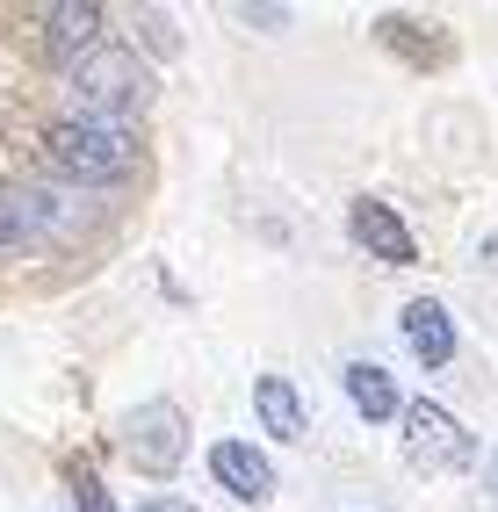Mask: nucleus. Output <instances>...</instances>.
<instances>
[{
	"instance_id": "0eeeda50",
	"label": "nucleus",
	"mask_w": 498,
	"mask_h": 512,
	"mask_svg": "<svg viewBox=\"0 0 498 512\" xmlns=\"http://www.w3.org/2000/svg\"><path fill=\"white\" fill-rule=\"evenodd\" d=\"M210 476H217V484L239 498V505H268V491H275L268 455L246 448V440H217V448H210Z\"/></svg>"
},
{
	"instance_id": "20e7f679",
	"label": "nucleus",
	"mask_w": 498,
	"mask_h": 512,
	"mask_svg": "<svg viewBox=\"0 0 498 512\" xmlns=\"http://www.w3.org/2000/svg\"><path fill=\"white\" fill-rule=\"evenodd\" d=\"M116 440H123V455L138 462L145 476H174L181 455H188V426H181L174 404H138V412L116 426Z\"/></svg>"
},
{
	"instance_id": "4468645a",
	"label": "nucleus",
	"mask_w": 498,
	"mask_h": 512,
	"mask_svg": "<svg viewBox=\"0 0 498 512\" xmlns=\"http://www.w3.org/2000/svg\"><path fill=\"white\" fill-rule=\"evenodd\" d=\"M477 260H484V267H491V275H498V231L484 238V253H477Z\"/></svg>"
},
{
	"instance_id": "39448f33",
	"label": "nucleus",
	"mask_w": 498,
	"mask_h": 512,
	"mask_svg": "<svg viewBox=\"0 0 498 512\" xmlns=\"http://www.w3.org/2000/svg\"><path fill=\"white\" fill-rule=\"evenodd\" d=\"M65 224H73V210L44 188H8L0 195V246H37V238H51Z\"/></svg>"
},
{
	"instance_id": "423d86ee",
	"label": "nucleus",
	"mask_w": 498,
	"mask_h": 512,
	"mask_svg": "<svg viewBox=\"0 0 498 512\" xmlns=\"http://www.w3.org/2000/svg\"><path fill=\"white\" fill-rule=\"evenodd\" d=\"M347 231H354V246H361V253H376V260H390V267L419 260L412 231H405V217H397L390 202H376V195H361L354 210H347Z\"/></svg>"
},
{
	"instance_id": "1a4fd4ad",
	"label": "nucleus",
	"mask_w": 498,
	"mask_h": 512,
	"mask_svg": "<svg viewBox=\"0 0 498 512\" xmlns=\"http://www.w3.org/2000/svg\"><path fill=\"white\" fill-rule=\"evenodd\" d=\"M340 383H347L354 412L369 419V426H397V419H405V397H397L390 368H376V361H347V368H340Z\"/></svg>"
},
{
	"instance_id": "f03ea898",
	"label": "nucleus",
	"mask_w": 498,
	"mask_h": 512,
	"mask_svg": "<svg viewBox=\"0 0 498 512\" xmlns=\"http://www.w3.org/2000/svg\"><path fill=\"white\" fill-rule=\"evenodd\" d=\"M397 440H405V462H412V469H462V462H477L470 426H462L455 412H441V404H426V397L405 404Z\"/></svg>"
},
{
	"instance_id": "7ed1b4c3",
	"label": "nucleus",
	"mask_w": 498,
	"mask_h": 512,
	"mask_svg": "<svg viewBox=\"0 0 498 512\" xmlns=\"http://www.w3.org/2000/svg\"><path fill=\"white\" fill-rule=\"evenodd\" d=\"M73 87H80V101H87V116H116V123L145 101V73H138V58L116 51V44H94V51L80 58Z\"/></svg>"
},
{
	"instance_id": "f8f14e48",
	"label": "nucleus",
	"mask_w": 498,
	"mask_h": 512,
	"mask_svg": "<svg viewBox=\"0 0 498 512\" xmlns=\"http://www.w3.org/2000/svg\"><path fill=\"white\" fill-rule=\"evenodd\" d=\"M73 491H80V512H109V498H102V484H94V476H87V469L73 476Z\"/></svg>"
},
{
	"instance_id": "ddd939ff",
	"label": "nucleus",
	"mask_w": 498,
	"mask_h": 512,
	"mask_svg": "<svg viewBox=\"0 0 498 512\" xmlns=\"http://www.w3.org/2000/svg\"><path fill=\"white\" fill-rule=\"evenodd\" d=\"M138 512H195V505H188V498H145Z\"/></svg>"
},
{
	"instance_id": "2eb2a0df",
	"label": "nucleus",
	"mask_w": 498,
	"mask_h": 512,
	"mask_svg": "<svg viewBox=\"0 0 498 512\" xmlns=\"http://www.w3.org/2000/svg\"><path fill=\"white\" fill-rule=\"evenodd\" d=\"M484 476H491V491H498V448H491V469H484Z\"/></svg>"
},
{
	"instance_id": "6e6552de",
	"label": "nucleus",
	"mask_w": 498,
	"mask_h": 512,
	"mask_svg": "<svg viewBox=\"0 0 498 512\" xmlns=\"http://www.w3.org/2000/svg\"><path fill=\"white\" fill-rule=\"evenodd\" d=\"M397 325H405V347L419 354V368H448L455 361V318L434 296H412L405 311H397Z\"/></svg>"
},
{
	"instance_id": "9b49d317",
	"label": "nucleus",
	"mask_w": 498,
	"mask_h": 512,
	"mask_svg": "<svg viewBox=\"0 0 498 512\" xmlns=\"http://www.w3.org/2000/svg\"><path fill=\"white\" fill-rule=\"evenodd\" d=\"M102 8H94V0H58V8L44 15V37H51V51H80V44H94L102 37Z\"/></svg>"
},
{
	"instance_id": "9d476101",
	"label": "nucleus",
	"mask_w": 498,
	"mask_h": 512,
	"mask_svg": "<svg viewBox=\"0 0 498 512\" xmlns=\"http://www.w3.org/2000/svg\"><path fill=\"white\" fill-rule=\"evenodd\" d=\"M253 412L275 440H304V397H296V383H282V375H260L253 383Z\"/></svg>"
},
{
	"instance_id": "f257e3e1",
	"label": "nucleus",
	"mask_w": 498,
	"mask_h": 512,
	"mask_svg": "<svg viewBox=\"0 0 498 512\" xmlns=\"http://www.w3.org/2000/svg\"><path fill=\"white\" fill-rule=\"evenodd\" d=\"M44 159L65 181L109 188V181H123L130 166H138V138H130V123H116V116H73V123H51Z\"/></svg>"
}]
</instances>
